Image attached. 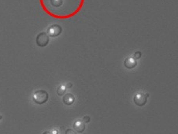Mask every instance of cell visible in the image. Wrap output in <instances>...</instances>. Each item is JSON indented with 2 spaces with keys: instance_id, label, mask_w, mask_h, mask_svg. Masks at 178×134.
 Listing matches in <instances>:
<instances>
[{
  "instance_id": "6da1fadb",
  "label": "cell",
  "mask_w": 178,
  "mask_h": 134,
  "mask_svg": "<svg viewBox=\"0 0 178 134\" xmlns=\"http://www.w3.org/2000/svg\"><path fill=\"white\" fill-rule=\"evenodd\" d=\"M85 0H39L44 12L54 18L68 19L80 12Z\"/></svg>"
},
{
  "instance_id": "7a4b0ae2",
  "label": "cell",
  "mask_w": 178,
  "mask_h": 134,
  "mask_svg": "<svg viewBox=\"0 0 178 134\" xmlns=\"http://www.w3.org/2000/svg\"><path fill=\"white\" fill-rule=\"evenodd\" d=\"M48 93L44 90H38L33 94V101L37 104H43L48 99Z\"/></svg>"
},
{
  "instance_id": "3957f363",
  "label": "cell",
  "mask_w": 178,
  "mask_h": 134,
  "mask_svg": "<svg viewBox=\"0 0 178 134\" xmlns=\"http://www.w3.org/2000/svg\"><path fill=\"white\" fill-rule=\"evenodd\" d=\"M148 93H137L136 95H134L133 101L135 104L139 106V107H143L147 103V98H148Z\"/></svg>"
},
{
  "instance_id": "277c9868",
  "label": "cell",
  "mask_w": 178,
  "mask_h": 134,
  "mask_svg": "<svg viewBox=\"0 0 178 134\" xmlns=\"http://www.w3.org/2000/svg\"><path fill=\"white\" fill-rule=\"evenodd\" d=\"M36 44L40 48H44L49 43V36L47 33H40L36 36Z\"/></svg>"
},
{
  "instance_id": "5b68a950",
  "label": "cell",
  "mask_w": 178,
  "mask_h": 134,
  "mask_svg": "<svg viewBox=\"0 0 178 134\" xmlns=\"http://www.w3.org/2000/svg\"><path fill=\"white\" fill-rule=\"evenodd\" d=\"M63 29L62 27L58 25V24H53L48 28V36L51 37H57L58 36L62 33Z\"/></svg>"
},
{
  "instance_id": "8992f818",
  "label": "cell",
  "mask_w": 178,
  "mask_h": 134,
  "mask_svg": "<svg viewBox=\"0 0 178 134\" xmlns=\"http://www.w3.org/2000/svg\"><path fill=\"white\" fill-rule=\"evenodd\" d=\"M137 65V61L136 60V58H132V57H129V58H125V62H124V66H125V68L127 69H134Z\"/></svg>"
},
{
  "instance_id": "52a82bcc",
  "label": "cell",
  "mask_w": 178,
  "mask_h": 134,
  "mask_svg": "<svg viewBox=\"0 0 178 134\" xmlns=\"http://www.w3.org/2000/svg\"><path fill=\"white\" fill-rule=\"evenodd\" d=\"M73 128H74L75 130H76L77 133H83V132L84 131V129H85V124H84V122L83 121L77 120V121H76V122H74V124H73Z\"/></svg>"
},
{
  "instance_id": "ba28073f",
  "label": "cell",
  "mask_w": 178,
  "mask_h": 134,
  "mask_svg": "<svg viewBox=\"0 0 178 134\" xmlns=\"http://www.w3.org/2000/svg\"><path fill=\"white\" fill-rule=\"evenodd\" d=\"M74 96H73V95L71 94V93L65 94L63 98V103H64L65 105H68V106H70V105L73 104V103H74Z\"/></svg>"
},
{
  "instance_id": "9c48e42d",
  "label": "cell",
  "mask_w": 178,
  "mask_h": 134,
  "mask_svg": "<svg viewBox=\"0 0 178 134\" xmlns=\"http://www.w3.org/2000/svg\"><path fill=\"white\" fill-rule=\"evenodd\" d=\"M65 91H66V88L64 85H60L57 89V93L58 95H63L65 94Z\"/></svg>"
},
{
  "instance_id": "30bf717a",
  "label": "cell",
  "mask_w": 178,
  "mask_h": 134,
  "mask_svg": "<svg viewBox=\"0 0 178 134\" xmlns=\"http://www.w3.org/2000/svg\"><path fill=\"white\" fill-rule=\"evenodd\" d=\"M141 55H142V54H141L140 51H137L136 53L134 54V56H135V58H136V59H139L140 57H141Z\"/></svg>"
},
{
  "instance_id": "8fae6325",
  "label": "cell",
  "mask_w": 178,
  "mask_h": 134,
  "mask_svg": "<svg viewBox=\"0 0 178 134\" xmlns=\"http://www.w3.org/2000/svg\"><path fill=\"white\" fill-rule=\"evenodd\" d=\"M90 120H91V118H90L89 116H84L83 118V122H84V123H88V122H90Z\"/></svg>"
},
{
  "instance_id": "7c38bea8",
  "label": "cell",
  "mask_w": 178,
  "mask_h": 134,
  "mask_svg": "<svg viewBox=\"0 0 178 134\" xmlns=\"http://www.w3.org/2000/svg\"><path fill=\"white\" fill-rule=\"evenodd\" d=\"M66 133H75V131H73L72 129H69L68 130H66V132H65Z\"/></svg>"
},
{
  "instance_id": "4fadbf2b",
  "label": "cell",
  "mask_w": 178,
  "mask_h": 134,
  "mask_svg": "<svg viewBox=\"0 0 178 134\" xmlns=\"http://www.w3.org/2000/svg\"><path fill=\"white\" fill-rule=\"evenodd\" d=\"M66 85H67V88H71L72 87V84L71 83H68L67 84H66Z\"/></svg>"
},
{
  "instance_id": "5bb4252c",
  "label": "cell",
  "mask_w": 178,
  "mask_h": 134,
  "mask_svg": "<svg viewBox=\"0 0 178 134\" xmlns=\"http://www.w3.org/2000/svg\"><path fill=\"white\" fill-rule=\"evenodd\" d=\"M2 118H3V117H2V115H0V120L2 119Z\"/></svg>"
}]
</instances>
